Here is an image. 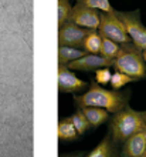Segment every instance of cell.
<instances>
[{
	"instance_id": "19",
	"label": "cell",
	"mask_w": 146,
	"mask_h": 157,
	"mask_svg": "<svg viewBox=\"0 0 146 157\" xmlns=\"http://www.w3.org/2000/svg\"><path fill=\"white\" fill-rule=\"evenodd\" d=\"M77 3L84 4L87 7L95 9L98 12H104V13H112L115 12V9L112 7L109 0H75Z\"/></svg>"
},
{
	"instance_id": "7",
	"label": "cell",
	"mask_w": 146,
	"mask_h": 157,
	"mask_svg": "<svg viewBox=\"0 0 146 157\" xmlns=\"http://www.w3.org/2000/svg\"><path fill=\"white\" fill-rule=\"evenodd\" d=\"M99 14L101 13L95 10V9H91V7H87L84 4H80V3H75L73 6V12L69 14V20L68 21H73L74 25L80 26L82 29H87V30H97L99 27Z\"/></svg>"
},
{
	"instance_id": "13",
	"label": "cell",
	"mask_w": 146,
	"mask_h": 157,
	"mask_svg": "<svg viewBox=\"0 0 146 157\" xmlns=\"http://www.w3.org/2000/svg\"><path fill=\"white\" fill-rule=\"evenodd\" d=\"M57 136H58V140H61V141H74V140H77L80 134L77 133L75 127H74L71 119L65 117V119H61L58 121Z\"/></svg>"
},
{
	"instance_id": "11",
	"label": "cell",
	"mask_w": 146,
	"mask_h": 157,
	"mask_svg": "<svg viewBox=\"0 0 146 157\" xmlns=\"http://www.w3.org/2000/svg\"><path fill=\"white\" fill-rule=\"evenodd\" d=\"M87 157H119L116 150V143L112 140L111 134H108L99 141V144Z\"/></svg>"
},
{
	"instance_id": "9",
	"label": "cell",
	"mask_w": 146,
	"mask_h": 157,
	"mask_svg": "<svg viewBox=\"0 0 146 157\" xmlns=\"http://www.w3.org/2000/svg\"><path fill=\"white\" fill-rule=\"evenodd\" d=\"M115 60L106 59L101 54H85L82 57L68 63L67 67L69 70H77V71H95L97 69L101 67H111L114 66Z\"/></svg>"
},
{
	"instance_id": "8",
	"label": "cell",
	"mask_w": 146,
	"mask_h": 157,
	"mask_svg": "<svg viewBox=\"0 0 146 157\" xmlns=\"http://www.w3.org/2000/svg\"><path fill=\"white\" fill-rule=\"evenodd\" d=\"M88 33L89 30L74 25L73 21H67L65 25L58 27V46L80 47Z\"/></svg>"
},
{
	"instance_id": "17",
	"label": "cell",
	"mask_w": 146,
	"mask_h": 157,
	"mask_svg": "<svg viewBox=\"0 0 146 157\" xmlns=\"http://www.w3.org/2000/svg\"><path fill=\"white\" fill-rule=\"evenodd\" d=\"M69 119H71V121H73V124H74V127H75V130H77V133L80 134V136L85 134L89 128H91V124H89L88 119H87L85 114L82 113L81 109H78V110L74 113L73 116H69Z\"/></svg>"
},
{
	"instance_id": "20",
	"label": "cell",
	"mask_w": 146,
	"mask_h": 157,
	"mask_svg": "<svg viewBox=\"0 0 146 157\" xmlns=\"http://www.w3.org/2000/svg\"><path fill=\"white\" fill-rule=\"evenodd\" d=\"M132 82H138L136 78L130 77V76L125 75V73H122V71H115V73H112V77H111V89L112 90H121V89H123V87L126 86V84H129V83Z\"/></svg>"
},
{
	"instance_id": "6",
	"label": "cell",
	"mask_w": 146,
	"mask_h": 157,
	"mask_svg": "<svg viewBox=\"0 0 146 157\" xmlns=\"http://www.w3.org/2000/svg\"><path fill=\"white\" fill-rule=\"evenodd\" d=\"M57 84L60 93H71V94H81L89 86L87 82L78 78L75 73L64 64H58Z\"/></svg>"
},
{
	"instance_id": "10",
	"label": "cell",
	"mask_w": 146,
	"mask_h": 157,
	"mask_svg": "<svg viewBox=\"0 0 146 157\" xmlns=\"http://www.w3.org/2000/svg\"><path fill=\"white\" fill-rule=\"evenodd\" d=\"M122 157H146V128L123 141Z\"/></svg>"
},
{
	"instance_id": "12",
	"label": "cell",
	"mask_w": 146,
	"mask_h": 157,
	"mask_svg": "<svg viewBox=\"0 0 146 157\" xmlns=\"http://www.w3.org/2000/svg\"><path fill=\"white\" fill-rule=\"evenodd\" d=\"M81 110L88 119L91 128H98L101 124L106 123L109 119V113L101 107H81Z\"/></svg>"
},
{
	"instance_id": "3",
	"label": "cell",
	"mask_w": 146,
	"mask_h": 157,
	"mask_svg": "<svg viewBox=\"0 0 146 157\" xmlns=\"http://www.w3.org/2000/svg\"><path fill=\"white\" fill-rule=\"evenodd\" d=\"M114 66L118 71H122L136 80L146 78V63L143 60L142 50H139L134 43L121 44Z\"/></svg>"
},
{
	"instance_id": "15",
	"label": "cell",
	"mask_w": 146,
	"mask_h": 157,
	"mask_svg": "<svg viewBox=\"0 0 146 157\" xmlns=\"http://www.w3.org/2000/svg\"><path fill=\"white\" fill-rule=\"evenodd\" d=\"M102 44V36L95 30H89L87 37L82 40L80 49L84 50L87 54H99Z\"/></svg>"
},
{
	"instance_id": "24",
	"label": "cell",
	"mask_w": 146,
	"mask_h": 157,
	"mask_svg": "<svg viewBox=\"0 0 146 157\" xmlns=\"http://www.w3.org/2000/svg\"><path fill=\"white\" fill-rule=\"evenodd\" d=\"M67 157H81V156H67Z\"/></svg>"
},
{
	"instance_id": "22",
	"label": "cell",
	"mask_w": 146,
	"mask_h": 157,
	"mask_svg": "<svg viewBox=\"0 0 146 157\" xmlns=\"http://www.w3.org/2000/svg\"><path fill=\"white\" fill-rule=\"evenodd\" d=\"M142 116H143V120H145V124H146V112H142Z\"/></svg>"
},
{
	"instance_id": "16",
	"label": "cell",
	"mask_w": 146,
	"mask_h": 157,
	"mask_svg": "<svg viewBox=\"0 0 146 157\" xmlns=\"http://www.w3.org/2000/svg\"><path fill=\"white\" fill-rule=\"evenodd\" d=\"M73 12V4L69 0H57V25L61 27L69 20V14Z\"/></svg>"
},
{
	"instance_id": "14",
	"label": "cell",
	"mask_w": 146,
	"mask_h": 157,
	"mask_svg": "<svg viewBox=\"0 0 146 157\" xmlns=\"http://www.w3.org/2000/svg\"><path fill=\"white\" fill-rule=\"evenodd\" d=\"M57 59H58V64H64L67 66L68 63L77 60V59L85 56V52L78 47H71V46H58V52H57Z\"/></svg>"
},
{
	"instance_id": "23",
	"label": "cell",
	"mask_w": 146,
	"mask_h": 157,
	"mask_svg": "<svg viewBox=\"0 0 146 157\" xmlns=\"http://www.w3.org/2000/svg\"><path fill=\"white\" fill-rule=\"evenodd\" d=\"M142 54H143V60H145V63H146V50L145 52H142Z\"/></svg>"
},
{
	"instance_id": "21",
	"label": "cell",
	"mask_w": 146,
	"mask_h": 157,
	"mask_svg": "<svg viewBox=\"0 0 146 157\" xmlns=\"http://www.w3.org/2000/svg\"><path fill=\"white\" fill-rule=\"evenodd\" d=\"M111 77H112V73H111L109 67H101V69H97V70H95V82H97L99 86L109 84Z\"/></svg>"
},
{
	"instance_id": "4",
	"label": "cell",
	"mask_w": 146,
	"mask_h": 157,
	"mask_svg": "<svg viewBox=\"0 0 146 157\" xmlns=\"http://www.w3.org/2000/svg\"><path fill=\"white\" fill-rule=\"evenodd\" d=\"M115 14L123 23V26H125V29H126V33L129 34V37H130V41L139 50L145 52L146 50V26L141 20L139 10H132V12L115 10Z\"/></svg>"
},
{
	"instance_id": "18",
	"label": "cell",
	"mask_w": 146,
	"mask_h": 157,
	"mask_svg": "<svg viewBox=\"0 0 146 157\" xmlns=\"http://www.w3.org/2000/svg\"><path fill=\"white\" fill-rule=\"evenodd\" d=\"M121 50V44L115 43L114 40H109L106 37H102V44H101V50H99V54L104 56L106 59H111V60H115Z\"/></svg>"
},
{
	"instance_id": "1",
	"label": "cell",
	"mask_w": 146,
	"mask_h": 157,
	"mask_svg": "<svg viewBox=\"0 0 146 157\" xmlns=\"http://www.w3.org/2000/svg\"><path fill=\"white\" fill-rule=\"evenodd\" d=\"M129 91L108 90L97 82L89 83L88 89L81 94H74V103L81 107H101L108 113H118L123 110L129 101Z\"/></svg>"
},
{
	"instance_id": "5",
	"label": "cell",
	"mask_w": 146,
	"mask_h": 157,
	"mask_svg": "<svg viewBox=\"0 0 146 157\" xmlns=\"http://www.w3.org/2000/svg\"><path fill=\"white\" fill-rule=\"evenodd\" d=\"M99 19H101V21H99L98 33L101 34L102 37L114 40L115 43H118V44H128V43H132L129 34L126 33L125 26H123V23L118 19L115 12H112V13L101 12Z\"/></svg>"
},
{
	"instance_id": "2",
	"label": "cell",
	"mask_w": 146,
	"mask_h": 157,
	"mask_svg": "<svg viewBox=\"0 0 146 157\" xmlns=\"http://www.w3.org/2000/svg\"><path fill=\"white\" fill-rule=\"evenodd\" d=\"M146 128L142 112H138L128 104L123 110L114 114L109 123V134L115 143L125 141L128 137Z\"/></svg>"
}]
</instances>
